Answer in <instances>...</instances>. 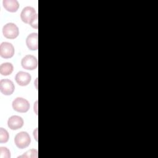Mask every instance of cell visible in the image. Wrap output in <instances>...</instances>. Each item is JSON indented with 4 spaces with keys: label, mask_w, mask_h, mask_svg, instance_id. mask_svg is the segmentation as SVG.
Returning <instances> with one entry per match:
<instances>
[{
    "label": "cell",
    "mask_w": 158,
    "mask_h": 158,
    "mask_svg": "<svg viewBox=\"0 0 158 158\" xmlns=\"http://www.w3.org/2000/svg\"><path fill=\"white\" fill-rule=\"evenodd\" d=\"M19 157H26V158H37L38 157V150L35 149H30L27 151L24 154L19 156Z\"/></svg>",
    "instance_id": "4fadbf2b"
},
{
    "label": "cell",
    "mask_w": 158,
    "mask_h": 158,
    "mask_svg": "<svg viewBox=\"0 0 158 158\" xmlns=\"http://www.w3.org/2000/svg\"><path fill=\"white\" fill-rule=\"evenodd\" d=\"M10 151L6 147L0 148V158H10Z\"/></svg>",
    "instance_id": "9a60e30c"
},
{
    "label": "cell",
    "mask_w": 158,
    "mask_h": 158,
    "mask_svg": "<svg viewBox=\"0 0 158 158\" xmlns=\"http://www.w3.org/2000/svg\"><path fill=\"white\" fill-rule=\"evenodd\" d=\"M38 16L35 9L30 6H27L23 9L20 14L21 20L25 23H30Z\"/></svg>",
    "instance_id": "7a4b0ae2"
},
{
    "label": "cell",
    "mask_w": 158,
    "mask_h": 158,
    "mask_svg": "<svg viewBox=\"0 0 158 158\" xmlns=\"http://www.w3.org/2000/svg\"><path fill=\"white\" fill-rule=\"evenodd\" d=\"M30 105L29 102L23 98H17L12 102L13 109L19 112H27L30 109Z\"/></svg>",
    "instance_id": "3957f363"
},
{
    "label": "cell",
    "mask_w": 158,
    "mask_h": 158,
    "mask_svg": "<svg viewBox=\"0 0 158 158\" xmlns=\"http://www.w3.org/2000/svg\"><path fill=\"white\" fill-rule=\"evenodd\" d=\"M14 143L19 149H24L30 145L31 138L27 132L21 131L15 135Z\"/></svg>",
    "instance_id": "6da1fadb"
},
{
    "label": "cell",
    "mask_w": 158,
    "mask_h": 158,
    "mask_svg": "<svg viewBox=\"0 0 158 158\" xmlns=\"http://www.w3.org/2000/svg\"><path fill=\"white\" fill-rule=\"evenodd\" d=\"M21 65L26 70H33L38 67V60L32 55H27L22 59Z\"/></svg>",
    "instance_id": "5b68a950"
},
{
    "label": "cell",
    "mask_w": 158,
    "mask_h": 158,
    "mask_svg": "<svg viewBox=\"0 0 158 158\" xmlns=\"http://www.w3.org/2000/svg\"><path fill=\"white\" fill-rule=\"evenodd\" d=\"M2 4L4 9L10 12H15L19 7V3L17 0H3Z\"/></svg>",
    "instance_id": "8fae6325"
},
{
    "label": "cell",
    "mask_w": 158,
    "mask_h": 158,
    "mask_svg": "<svg viewBox=\"0 0 158 158\" xmlns=\"http://www.w3.org/2000/svg\"><path fill=\"white\" fill-rule=\"evenodd\" d=\"M38 16H37V17L30 23V24L33 28H36V29H37L38 27Z\"/></svg>",
    "instance_id": "2e32d148"
},
{
    "label": "cell",
    "mask_w": 158,
    "mask_h": 158,
    "mask_svg": "<svg viewBox=\"0 0 158 158\" xmlns=\"http://www.w3.org/2000/svg\"><path fill=\"white\" fill-rule=\"evenodd\" d=\"M15 89L13 82L9 79H2L0 81V91L4 95L12 94Z\"/></svg>",
    "instance_id": "52a82bcc"
},
{
    "label": "cell",
    "mask_w": 158,
    "mask_h": 158,
    "mask_svg": "<svg viewBox=\"0 0 158 158\" xmlns=\"http://www.w3.org/2000/svg\"><path fill=\"white\" fill-rule=\"evenodd\" d=\"M9 138V133L3 128H0V143H6L8 141Z\"/></svg>",
    "instance_id": "5bb4252c"
},
{
    "label": "cell",
    "mask_w": 158,
    "mask_h": 158,
    "mask_svg": "<svg viewBox=\"0 0 158 158\" xmlns=\"http://www.w3.org/2000/svg\"><path fill=\"white\" fill-rule=\"evenodd\" d=\"M15 79L18 85L24 86L28 85L30 83L31 77L28 73L20 71L16 74Z\"/></svg>",
    "instance_id": "9c48e42d"
},
{
    "label": "cell",
    "mask_w": 158,
    "mask_h": 158,
    "mask_svg": "<svg viewBox=\"0 0 158 158\" xmlns=\"http://www.w3.org/2000/svg\"><path fill=\"white\" fill-rule=\"evenodd\" d=\"M7 125L9 128L13 130H18L22 128L23 125V118L18 115L11 116L7 121Z\"/></svg>",
    "instance_id": "ba28073f"
},
{
    "label": "cell",
    "mask_w": 158,
    "mask_h": 158,
    "mask_svg": "<svg viewBox=\"0 0 158 158\" xmlns=\"http://www.w3.org/2000/svg\"><path fill=\"white\" fill-rule=\"evenodd\" d=\"M4 36L8 39H15L19 34V30L17 26L13 23L6 24L2 28Z\"/></svg>",
    "instance_id": "277c9868"
},
{
    "label": "cell",
    "mask_w": 158,
    "mask_h": 158,
    "mask_svg": "<svg viewBox=\"0 0 158 158\" xmlns=\"http://www.w3.org/2000/svg\"><path fill=\"white\" fill-rule=\"evenodd\" d=\"M14 70L13 65L9 62H5L0 66V73L2 75L7 76L12 73Z\"/></svg>",
    "instance_id": "7c38bea8"
},
{
    "label": "cell",
    "mask_w": 158,
    "mask_h": 158,
    "mask_svg": "<svg viewBox=\"0 0 158 158\" xmlns=\"http://www.w3.org/2000/svg\"><path fill=\"white\" fill-rule=\"evenodd\" d=\"M15 49L14 46L8 42H2L0 45V55L2 57L9 59L14 54Z\"/></svg>",
    "instance_id": "8992f818"
},
{
    "label": "cell",
    "mask_w": 158,
    "mask_h": 158,
    "mask_svg": "<svg viewBox=\"0 0 158 158\" xmlns=\"http://www.w3.org/2000/svg\"><path fill=\"white\" fill-rule=\"evenodd\" d=\"M38 35L37 33H32L27 37L26 44L29 49L32 51H36L38 49Z\"/></svg>",
    "instance_id": "30bf717a"
}]
</instances>
